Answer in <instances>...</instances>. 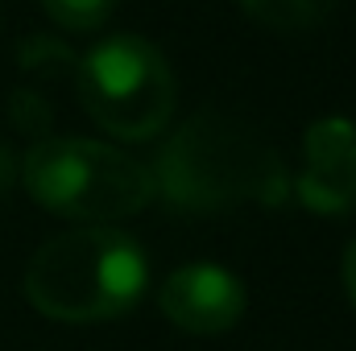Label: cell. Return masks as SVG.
<instances>
[{"mask_svg":"<svg viewBox=\"0 0 356 351\" xmlns=\"http://www.w3.org/2000/svg\"><path fill=\"white\" fill-rule=\"evenodd\" d=\"M154 190L182 211H228L241 203L277 207L290 198V174L269 141L224 112L191 116L158 153Z\"/></svg>","mask_w":356,"mask_h":351,"instance_id":"6da1fadb","label":"cell"},{"mask_svg":"<svg viewBox=\"0 0 356 351\" xmlns=\"http://www.w3.org/2000/svg\"><path fill=\"white\" fill-rule=\"evenodd\" d=\"M149 281L141 244L108 223L46 240L25 268V298L54 323H108L129 314Z\"/></svg>","mask_w":356,"mask_h":351,"instance_id":"7a4b0ae2","label":"cell"},{"mask_svg":"<svg viewBox=\"0 0 356 351\" xmlns=\"http://www.w3.org/2000/svg\"><path fill=\"white\" fill-rule=\"evenodd\" d=\"M21 178L33 203H42L54 215L88 223L137 215L154 198V178L137 157L83 137L38 141L25 153Z\"/></svg>","mask_w":356,"mask_h":351,"instance_id":"3957f363","label":"cell"},{"mask_svg":"<svg viewBox=\"0 0 356 351\" xmlns=\"http://www.w3.org/2000/svg\"><path fill=\"white\" fill-rule=\"evenodd\" d=\"M79 99L88 116L120 141L158 137L178 103V83L166 54L133 33L108 37L79 62Z\"/></svg>","mask_w":356,"mask_h":351,"instance_id":"277c9868","label":"cell"},{"mask_svg":"<svg viewBox=\"0 0 356 351\" xmlns=\"http://www.w3.org/2000/svg\"><path fill=\"white\" fill-rule=\"evenodd\" d=\"M158 306L186 335H224L245 318L249 293L241 277L220 264H182L166 277Z\"/></svg>","mask_w":356,"mask_h":351,"instance_id":"5b68a950","label":"cell"},{"mask_svg":"<svg viewBox=\"0 0 356 351\" xmlns=\"http://www.w3.org/2000/svg\"><path fill=\"white\" fill-rule=\"evenodd\" d=\"M307 170L298 178V198L319 215H340L356 207V124L344 116H323L307 128Z\"/></svg>","mask_w":356,"mask_h":351,"instance_id":"8992f818","label":"cell"},{"mask_svg":"<svg viewBox=\"0 0 356 351\" xmlns=\"http://www.w3.org/2000/svg\"><path fill=\"white\" fill-rule=\"evenodd\" d=\"M241 4L253 21L282 29V33H294V29H311V25L327 21L340 0H241Z\"/></svg>","mask_w":356,"mask_h":351,"instance_id":"52a82bcc","label":"cell"},{"mask_svg":"<svg viewBox=\"0 0 356 351\" xmlns=\"http://www.w3.org/2000/svg\"><path fill=\"white\" fill-rule=\"evenodd\" d=\"M42 4L63 29H79V33L99 29L116 8V0H42Z\"/></svg>","mask_w":356,"mask_h":351,"instance_id":"ba28073f","label":"cell"},{"mask_svg":"<svg viewBox=\"0 0 356 351\" xmlns=\"http://www.w3.org/2000/svg\"><path fill=\"white\" fill-rule=\"evenodd\" d=\"M344 289H348V298H353V306H356V240L344 252Z\"/></svg>","mask_w":356,"mask_h":351,"instance_id":"9c48e42d","label":"cell"}]
</instances>
